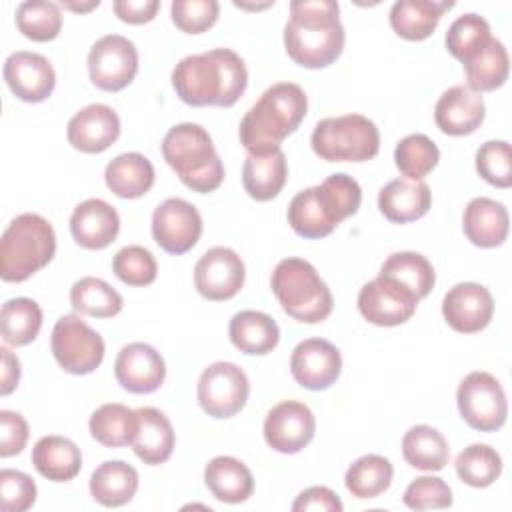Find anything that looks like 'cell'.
Wrapping results in <instances>:
<instances>
[{"instance_id": "6da1fadb", "label": "cell", "mask_w": 512, "mask_h": 512, "mask_svg": "<svg viewBox=\"0 0 512 512\" xmlns=\"http://www.w3.org/2000/svg\"><path fill=\"white\" fill-rule=\"evenodd\" d=\"M248 86L244 60L230 48H214L184 56L172 70V88L194 108H230Z\"/></svg>"}, {"instance_id": "7a4b0ae2", "label": "cell", "mask_w": 512, "mask_h": 512, "mask_svg": "<svg viewBox=\"0 0 512 512\" xmlns=\"http://www.w3.org/2000/svg\"><path fill=\"white\" fill-rule=\"evenodd\" d=\"M334 0H294L284 26V48L292 62L318 70L334 64L344 50L346 32Z\"/></svg>"}, {"instance_id": "3957f363", "label": "cell", "mask_w": 512, "mask_h": 512, "mask_svg": "<svg viewBox=\"0 0 512 512\" xmlns=\"http://www.w3.org/2000/svg\"><path fill=\"white\" fill-rule=\"evenodd\" d=\"M306 110L308 98L298 84H272L244 114L238 128L240 144L252 156L280 150L282 140L296 132L306 116Z\"/></svg>"}, {"instance_id": "277c9868", "label": "cell", "mask_w": 512, "mask_h": 512, "mask_svg": "<svg viewBox=\"0 0 512 512\" xmlns=\"http://www.w3.org/2000/svg\"><path fill=\"white\" fill-rule=\"evenodd\" d=\"M162 156L180 182L198 194L214 192L224 180V164L208 130L200 124L172 126L162 140Z\"/></svg>"}, {"instance_id": "5b68a950", "label": "cell", "mask_w": 512, "mask_h": 512, "mask_svg": "<svg viewBox=\"0 0 512 512\" xmlns=\"http://www.w3.org/2000/svg\"><path fill=\"white\" fill-rule=\"evenodd\" d=\"M54 254L52 224L34 212L18 214L0 238V276L4 282H24L42 270Z\"/></svg>"}, {"instance_id": "8992f818", "label": "cell", "mask_w": 512, "mask_h": 512, "mask_svg": "<svg viewBox=\"0 0 512 512\" xmlns=\"http://www.w3.org/2000/svg\"><path fill=\"white\" fill-rule=\"evenodd\" d=\"M270 288L282 310L296 322L320 324L332 314V292L308 260H280L272 272Z\"/></svg>"}, {"instance_id": "52a82bcc", "label": "cell", "mask_w": 512, "mask_h": 512, "mask_svg": "<svg viewBox=\"0 0 512 512\" xmlns=\"http://www.w3.org/2000/svg\"><path fill=\"white\" fill-rule=\"evenodd\" d=\"M314 154L326 162H366L380 150L376 124L362 114L322 118L310 136Z\"/></svg>"}, {"instance_id": "ba28073f", "label": "cell", "mask_w": 512, "mask_h": 512, "mask_svg": "<svg viewBox=\"0 0 512 512\" xmlns=\"http://www.w3.org/2000/svg\"><path fill=\"white\" fill-rule=\"evenodd\" d=\"M52 356L58 366L74 376L94 372L104 360V340L78 314H64L56 320L50 338Z\"/></svg>"}, {"instance_id": "9c48e42d", "label": "cell", "mask_w": 512, "mask_h": 512, "mask_svg": "<svg viewBox=\"0 0 512 512\" xmlns=\"http://www.w3.org/2000/svg\"><path fill=\"white\" fill-rule=\"evenodd\" d=\"M456 404L462 420L478 432H496L506 424V392L490 372L474 370L464 376L456 390Z\"/></svg>"}, {"instance_id": "30bf717a", "label": "cell", "mask_w": 512, "mask_h": 512, "mask_svg": "<svg viewBox=\"0 0 512 512\" xmlns=\"http://www.w3.org/2000/svg\"><path fill=\"white\" fill-rule=\"evenodd\" d=\"M248 394L250 382L244 370L224 360L204 368L196 386L200 408L216 420L236 416L246 406Z\"/></svg>"}, {"instance_id": "8fae6325", "label": "cell", "mask_w": 512, "mask_h": 512, "mask_svg": "<svg viewBox=\"0 0 512 512\" xmlns=\"http://www.w3.org/2000/svg\"><path fill=\"white\" fill-rule=\"evenodd\" d=\"M138 72V52L132 40L120 34L98 38L88 52V76L104 92H120Z\"/></svg>"}, {"instance_id": "7c38bea8", "label": "cell", "mask_w": 512, "mask_h": 512, "mask_svg": "<svg viewBox=\"0 0 512 512\" xmlns=\"http://www.w3.org/2000/svg\"><path fill=\"white\" fill-rule=\"evenodd\" d=\"M420 298L396 280L378 274L358 292V310L374 326H400L408 322Z\"/></svg>"}, {"instance_id": "4fadbf2b", "label": "cell", "mask_w": 512, "mask_h": 512, "mask_svg": "<svg viewBox=\"0 0 512 512\" xmlns=\"http://www.w3.org/2000/svg\"><path fill=\"white\" fill-rule=\"evenodd\" d=\"M202 236V216L184 198H166L152 214V238L168 254L180 256L196 246Z\"/></svg>"}, {"instance_id": "5bb4252c", "label": "cell", "mask_w": 512, "mask_h": 512, "mask_svg": "<svg viewBox=\"0 0 512 512\" xmlns=\"http://www.w3.org/2000/svg\"><path fill=\"white\" fill-rule=\"evenodd\" d=\"M246 278L242 258L226 246H214L206 250L194 266V286L198 294L212 302L234 298Z\"/></svg>"}, {"instance_id": "9a60e30c", "label": "cell", "mask_w": 512, "mask_h": 512, "mask_svg": "<svg viewBox=\"0 0 512 512\" xmlns=\"http://www.w3.org/2000/svg\"><path fill=\"white\" fill-rule=\"evenodd\" d=\"M316 432L314 412L298 400H282L264 418V440L280 454H296L306 448Z\"/></svg>"}, {"instance_id": "2e32d148", "label": "cell", "mask_w": 512, "mask_h": 512, "mask_svg": "<svg viewBox=\"0 0 512 512\" xmlns=\"http://www.w3.org/2000/svg\"><path fill=\"white\" fill-rule=\"evenodd\" d=\"M342 370L340 350L324 338L302 340L290 356V372L294 380L312 392L330 388Z\"/></svg>"}, {"instance_id": "e0dca14e", "label": "cell", "mask_w": 512, "mask_h": 512, "mask_svg": "<svg viewBox=\"0 0 512 512\" xmlns=\"http://www.w3.org/2000/svg\"><path fill=\"white\" fill-rule=\"evenodd\" d=\"M2 74L10 92L28 104L44 102L56 86V72L50 60L38 52H12L4 60Z\"/></svg>"}, {"instance_id": "ac0fdd59", "label": "cell", "mask_w": 512, "mask_h": 512, "mask_svg": "<svg viewBox=\"0 0 512 512\" xmlns=\"http://www.w3.org/2000/svg\"><path fill=\"white\" fill-rule=\"evenodd\" d=\"M442 316L452 330L460 334H476L490 324L494 316V298L482 284L460 282L444 294Z\"/></svg>"}, {"instance_id": "d6986e66", "label": "cell", "mask_w": 512, "mask_h": 512, "mask_svg": "<svg viewBox=\"0 0 512 512\" xmlns=\"http://www.w3.org/2000/svg\"><path fill=\"white\" fill-rule=\"evenodd\" d=\"M116 382L130 394L156 392L166 378V362L146 342H132L120 348L114 360Z\"/></svg>"}, {"instance_id": "ffe728a7", "label": "cell", "mask_w": 512, "mask_h": 512, "mask_svg": "<svg viewBox=\"0 0 512 512\" xmlns=\"http://www.w3.org/2000/svg\"><path fill=\"white\" fill-rule=\"evenodd\" d=\"M120 136V118L108 104H88L78 110L66 126V138L72 148L84 154L108 150Z\"/></svg>"}, {"instance_id": "44dd1931", "label": "cell", "mask_w": 512, "mask_h": 512, "mask_svg": "<svg viewBox=\"0 0 512 512\" xmlns=\"http://www.w3.org/2000/svg\"><path fill=\"white\" fill-rule=\"evenodd\" d=\"M486 116L482 94L466 84L442 92L434 106V122L448 136H468L480 128Z\"/></svg>"}, {"instance_id": "7402d4cb", "label": "cell", "mask_w": 512, "mask_h": 512, "mask_svg": "<svg viewBox=\"0 0 512 512\" xmlns=\"http://www.w3.org/2000/svg\"><path fill=\"white\" fill-rule=\"evenodd\" d=\"M70 232L78 246L102 250L110 246L120 232V216L114 206L102 198L80 202L70 216Z\"/></svg>"}, {"instance_id": "603a6c76", "label": "cell", "mask_w": 512, "mask_h": 512, "mask_svg": "<svg viewBox=\"0 0 512 512\" xmlns=\"http://www.w3.org/2000/svg\"><path fill=\"white\" fill-rule=\"evenodd\" d=\"M464 236L478 248L502 246L508 238L510 216L502 202L486 196L472 198L462 216Z\"/></svg>"}, {"instance_id": "cb8c5ba5", "label": "cell", "mask_w": 512, "mask_h": 512, "mask_svg": "<svg viewBox=\"0 0 512 512\" xmlns=\"http://www.w3.org/2000/svg\"><path fill=\"white\" fill-rule=\"evenodd\" d=\"M432 206V192L426 182H412L404 178L390 180L378 192V208L388 222L408 224L428 214Z\"/></svg>"}, {"instance_id": "d4e9b609", "label": "cell", "mask_w": 512, "mask_h": 512, "mask_svg": "<svg viewBox=\"0 0 512 512\" xmlns=\"http://www.w3.org/2000/svg\"><path fill=\"white\" fill-rule=\"evenodd\" d=\"M138 430L132 440L134 454L148 466H158L170 460L176 444L174 428L164 412L152 406L136 410Z\"/></svg>"}, {"instance_id": "484cf974", "label": "cell", "mask_w": 512, "mask_h": 512, "mask_svg": "<svg viewBox=\"0 0 512 512\" xmlns=\"http://www.w3.org/2000/svg\"><path fill=\"white\" fill-rule=\"evenodd\" d=\"M204 484L210 494L226 504L246 502L254 492L250 468L234 456H216L204 468Z\"/></svg>"}, {"instance_id": "4316f807", "label": "cell", "mask_w": 512, "mask_h": 512, "mask_svg": "<svg viewBox=\"0 0 512 512\" xmlns=\"http://www.w3.org/2000/svg\"><path fill=\"white\" fill-rule=\"evenodd\" d=\"M452 6L454 2L446 0H398L390 8V26L400 38L420 42L432 36L442 14Z\"/></svg>"}, {"instance_id": "83f0119b", "label": "cell", "mask_w": 512, "mask_h": 512, "mask_svg": "<svg viewBox=\"0 0 512 512\" xmlns=\"http://www.w3.org/2000/svg\"><path fill=\"white\" fill-rule=\"evenodd\" d=\"M230 342L248 356H266L280 342V328L272 316L258 310H242L230 318Z\"/></svg>"}, {"instance_id": "f1b7e54d", "label": "cell", "mask_w": 512, "mask_h": 512, "mask_svg": "<svg viewBox=\"0 0 512 512\" xmlns=\"http://www.w3.org/2000/svg\"><path fill=\"white\" fill-rule=\"evenodd\" d=\"M32 464L40 476L52 482H68L82 468L80 448L66 436H42L32 448Z\"/></svg>"}, {"instance_id": "f546056e", "label": "cell", "mask_w": 512, "mask_h": 512, "mask_svg": "<svg viewBox=\"0 0 512 512\" xmlns=\"http://www.w3.org/2000/svg\"><path fill=\"white\" fill-rule=\"evenodd\" d=\"M154 180V166L140 152H124L112 158L104 170L108 190L124 200L144 196L154 186Z\"/></svg>"}, {"instance_id": "4dcf8cb0", "label": "cell", "mask_w": 512, "mask_h": 512, "mask_svg": "<svg viewBox=\"0 0 512 512\" xmlns=\"http://www.w3.org/2000/svg\"><path fill=\"white\" fill-rule=\"evenodd\" d=\"M288 178L286 154L274 150L270 154L252 156L248 154L242 166V186L246 194L256 202H268L276 198Z\"/></svg>"}, {"instance_id": "1f68e13d", "label": "cell", "mask_w": 512, "mask_h": 512, "mask_svg": "<svg viewBox=\"0 0 512 512\" xmlns=\"http://www.w3.org/2000/svg\"><path fill=\"white\" fill-rule=\"evenodd\" d=\"M138 490V472L124 460H106L90 476V496L106 506L128 504Z\"/></svg>"}, {"instance_id": "d6a6232c", "label": "cell", "mask_w": 512, "mask_h": 512, "mask_svg": "<svg viewBox=\"0 0 512 512\" xmlns=\"http://www.w3.org/2000/svg\"><path fill=\"white\" fill-rule=\"evenodd\" d=\"M402 456L412 468L438 472L450 460V446L440 430L428 424H418L404 434Z\"/></svg>"}, {"instance_id": "836d02e7", "label": "cell", "mask_w": 512, "mask_h": 512, "mask_svg": "<svg viewBox=\"0 0 512 512\" xmlns=\"http://www.w3.org/2000/svg\"><path fill=\"white\" fill-rule=\"evenodd\" d=\"M92 438L106 448H122L132 444L138 430V414L136 410L108 402L96 408L88 422Z\"/></svg>"}, {"instance_id": "e575fe53", "label": "cell", "mask_w": 512, "mask_h": 512, "mask_svg": "<svg viewBox=\"0 0 512 512\" xmlns=\"http://www.w3.org/2000/svg\"><path fill=\"white\" fill-rule=\"evenodd\" d=\"M462 66L468 80L466 86L482 94L504 86L510 72V58L504 44L492 36V40Z\"/></svg>"}, {"instance_id": "d590c367", "label": "cell", "mask_w": 512, "mask_h": 512, "mask_svg": "<svg viewBox=\"0 0 512 512\" xmlns=\"http://www.w3.org/2000/svg\"><path fill=\"white\" fill-rule=\"evenodd\" d=\"M394 468L388 458L380 454L360 456L350 464L344 476L346 490L358 500H370L384 494L392 484Z\"/></svg>"}, {"instance_id": "8d00e7d4", "label": "cell", "mask_w": 512, "mask_h": 512, "mask_svg": "<svg viewBox=\"0 0 512 512\" xmlns=\"http://www.w3.org/2000/svg\"><path fill=\"white\" fill-rule=\"evenodd\" d=\"M70 306L82 316L112 318L122 312L124 300L106 280L84 276L70 288Z\"/></svg>"}, {"instance_id": "74e56055", "label": "cell", "mask_w": 512, "mask_h": 512, "mask_svg": "<svg viewBox=\"0 0 512 512\" xmlns=\"http://www.w3.org/2000/svg\"><path fill=\"white\" fill-rule=\"evenodd\" d=\"M378 274L396 280L398 284L408 288L412 294H416L420 300L432 292L436 282V272L430 260L420 252H410V250L390 254L384 260Z\"/></svg>"}, {"instance_id": "f35d334b", "label": "cell", "mask_w": 512, "mask_h": 512, "mask_svg": "<svg viewBox=\"0 0 512 512\" xmlns=\"http://www.w3.org/2000/svg\"><path fill=\"white\" fill-rule=\"evenodd\" d=\"M42 328V310L32 298H10L0 310V330L8 346H26Z\"/></svg>"}, {"instance_id": "ab89813d", "label": "cell", "mask_w": 512, "mask_h": 512, "mask_svg": "<svg viewBox=\"0 0 512 512\" xmlns=\"http://www.w3.org/2000/svg\"><path fill=\"white\" fill-rule=\"evenodd\" d=\"M320 206L324 208L328 220L338 226L342 220L354 216L362 204V188L360 184L344 174H330L322 184L316 186Z\"/></svg>"}, {"instance_id": "60d3db41", "label": "cell", "mask_w": 512, "mask_h": 512, "mask_svg": "<svg viewBox=\"0 0 512 512\" xmlns=\"http://www.w3.org/2000/svg\"><path fill=\"white\" fill-rule=\"evenodd\" d=\"M290 228L308 240H318L328 236L336 226L328 220L324 208L320 206L316 186L300 190L288 204L286 212Z\"/></svg>"}, {"instance_id": "b9f144b4", "label": "cell", "mask_w": 512, "mask_h": 512, "mask_svg": "<svg viewBox=\"0 0 512 512\" xmlns=\"http://www.w3.org/2000/svg\"><path fill=\"white\" fill-rule=\"evenodd\" d=\"M492 40L490 24L484 16L466 12L458 16L446 30V50L460 60L462 64L468 62L474 54H478L488 42Z\"/></svg>"}, {"instance_id": "7bdbcfd3", "label": "cell", "mask_w": 512, "mask_h": 512, "mask_svg": "<svg viewBox=\"0 0 512 512\" xmlns=\"http://www.w3.org/2000/svg\"><path fill=\"white\" fill-rule=\"evenodd\" d=\"M440 160L438 146L426 134H408L394 148V164L404 180L420 182Z\"/></svg>"}, {"instance_id": "ee69618b", "label": "cell", "mask_w": 512, "mask_h": 512, "mask_svg": "<svg viewBox=\"0 0 512 512\" xmlns=\"http://www.w3.org/2000/svg\"><path fill=\"white\" fill-rule=\"evenodd\" d=\"M458 478L472 488H486L502 474V458L488 444H470L454 460Z\"/></svg>"}, {"instance_id": "f6af8a7d", "label": "cell", "mask_w": 512, "mask_h": 512, "mask_svg": "<svg viewBox=\"0 0 512 512\" xmlns=\"http://www.w3.org/2000/svg\"><path fill=\"white\" fill-rule=\"evenodd\" d=\"M16 28L34 42L54 40L62 30V12L56 2L26 0L16 8Z\"/></svg>"}, {"instance_id": "bcb514c9", "label": "cell", "mask_w": 512, "mask_h": 512, "mask_svg": "<svg viewBox=\"0 0 512 512\" xmlns=\"http://www.w3.org/2000/svg\"><path fill=\"white\" fill-rule=\"evenodd\" d=\"M112 270L118 280L128 286H148L156 280L158 264L148 248L132 244L116 252L112 260Z\"/></svg>"}, {"instance_id": "7dc6e473", "label": "cell", "mask_w": 512, "mask_h": 512, "mask_svg": "<svg viewBox=\"0 0 512 512\" xmlns=\"http://www.w3.org/2000/svg\"><path fill=\"white\" fill-rule=\"evenodd\" d=\"M476 172L496 188L512 186V150L506 140H488L476 150Z\"/></svg>"}, {"instance_id": "c3c4849f", "label": "cell", "mask_w": 512, "mask_h": 512, "mask_svg": "<svg viewBox=\"0 0 512 512\" xmlns=\"http://www.w3.org/2000/svg\"><path fill=\"white\" fill-rule=\"evenodd\" d=\"M172 22L186 34H202L212 28L220 14L216 0H174L170 6Z\"/></svg>"}, {"instance_id": "681fc988", "label": "cell", "mask_w": 512, "mask_h": 512, "mask_svg": "<svg viewBox=\"0 0 512 512\" xmlns=\"http://www.w3.org/2000/svg\"><path fill=\"white\" fill-rule=\"evenodd\" d=\"M402 502L412 510H436L452 506V490L438 476H418L404 490Z\"/></svg>"}, {"instance_id": "f907efd6", "label": "cell", "mask_w": 512, "mask_h": 512, "mask_svg": "<svg viewBox=\"0 0 512 512\" xmlns=\"http://www.w3.org/2000/svg\"><path fill=\"white\" fill-rule=\"evenodd\" d=\"M36 484L34 480L12 468L0 470V502L4 512H24L36 502Z\"/></svg>"}, {"instance_id": "816d5d0a", "label": "cell", "mask_w": 512, "mask_h": 512, "mask_svg": "<svg viewBox=\"0 0 512 512\" xmlns=\"http://www.w3.org/2000/svg\"><path fill=\"white\" fill-rule=\"evenodd\" d=\"M28 422L20 412L0 410V456L20 454L28 442Z\"/></svg>"}, {"instance_id": "f5cc1de1", "label": "cell", "mask_w": 512, "mask_h": 512, "mask_svg": "<svg viewBox=\"0 0 512 512\" xmlns=\"http://www.w3.org/2000/svg\"><path fill=\"white\" fill-rule=\"evenodd\" d=\"M342 502L334 490L328 486H312L302 490L296 500L292 502L294 512L306 510H322V512H342Z\"/></svg>"}, {"instance_id": "db71d44e", "label": "cell", "mask_w": 512, "mask_h": 512, "mask_svg": "<svg viewBox=\"0 0 512 512\" xmlns=\"http://www.w3.org/2000/svg\"><path fill=\"white\" fill-rule=\"evenodd\" d=\"M158 8V0H116L112 4L114 14L126 24H146L156 18Z\"/></svg>"}, {"instance_id": "11a10c76", "label": "cell", "mask_w": 512, "mask_h": 512, "mask_svg": "<svg viewBox=\"0 0 512 512\" xmlns=\"http://www.w3.org/2000/svg\"><path fill=\"white\" fill-rule=\"evenodd\" d=\"M2 352V374H0V394L8 396L20 382V360L8 346L0 348Z\"/></svg>"}, {"instance_id": "9f6ffc18", "label": "cell", "mask_w": 512, "mask_h": 512, "mask_svg": "<svg viewBox=\"0 0 512 512\" xmlns=\"http://www.w3.org/2000/svg\"><path fill=\"white\" fill-rule=\"evenodd\" d=\"M100 6V2L98 0H94V2H88V4H64V8H68V10H74V12H88V10H92V8H98Z\"/></svg>"}]
</instances>
